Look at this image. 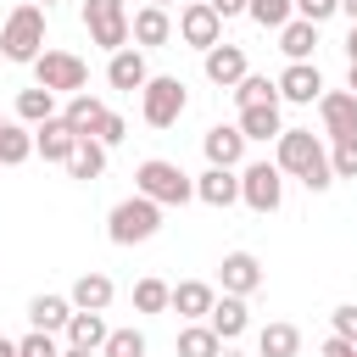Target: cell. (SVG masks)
Segmentation results:
<instances>
[{"label":"cell","instance_id":"74e56055","mask_svg":"<svg viewBox=\"0 0 357 357\" xmlns=\"http://www.w3.org/2000/svg\"><path fill=\"white\" fill-rule=\"evenodd\" d=\"M123 134H128V123H123V117H117V112H112V106H106V117H100V128H95V139H100V145H106V151H112V145H117V139H123Z\"/></svg>","mask_w":357,"mask_h":357},{"label":"cell","instance_id":"6da1fadb","mask_svg":"<svg viewBox=\"0 0 357 357\" xmlns=\"http://www.w3.org/2000/svg\"><path fill=\"white\" fill-rule=\"evenodd\" d=\"M273 162L290 173V178H301L312 195L318 190H329L335 184V167H329V151L312 139V128H284L279 139H273Z\"/></svg>","mask_w":357,"mask_h":357},{"label":"cell","instance_id":"7bdbcfd3","mask_svg":"<svg viewBox=\"0 0 357 357\" xmlns=\"http://www.w3.org/2000/svg\"><path fill=\"white\" fill-rule=\"evenodd\" d=\"M346 56L357 61V22H351V33H346Z\"/></svg>","mask_w":357,"mask_h":357},{"label":"cell","instance_id":"bcb514c9","mask_svg":"<svg viewBox=\"0 0 357 357\" xmlns=\"http://www.w3.org/2000/svg\"><path fill=\"white\" fill-rule=\"evenodd\" d=\"M61 357H95V351H84V346H67V351H61Z\"/></svg>","mask_w":357,"mask_h":357},{"label":"cell","instance_id":"d4e9b609","mask_svg":"<svg viewBox=\"0 0 357 357\" xmlns=\"http://www.w3.org/2000/svg\"><path fill=\"white\" fill-rule=\"evenodd\" d=\"M45 117H56V89H45V84H33V89H17V123L39 128Z\"/></svg>","mask_w":357,"mask_h":357},{"label":"cell","instance_id":"d590c367","mask_svg":"<svg viewBox=\"0 0 357 357\" xmlns=\"http://www.w3.org/2000/svg\"><path fill=\"white\" fill-rule=\"evenodd\" d=\"M329 167H335V178H357V139H335Z\"/></svg>","mask_w":357,"mask_h":357},{"label":"cell","instance_id":"cb8c5ba5","mask_svg":"<svg viewBox=\"0 0 357 357\" xmlns=\"http://www.w3.org/2000/svg\"><path fill=\"white\" fill-rule=\"evenodd\" d=\"M312 45H318V22H307V17H290V22L279 28V50H284L290 61H307V56H312Z\"/></svg>","mask_w":357,"mask_h":357},{"label":"cell","instance_id":"ab89813d","mask_svg":"<svg viewBox=\"0 0 357 357\" xmlns=\"http://www.w3.org/2000/svg\"><path fill=\"white\" fill-rule=\"evenodd\" d=\"M335 11H340V0H296V17H307V22H324Z\"/></svg>","mask_w":357,"mask_h":357},{"label":"cell","instance_id":"f907efd6","mask_svg":"<svg viewBox=\"0 0 357 357\" xmlns=\"http://www.w3.org/2000/svg\"><path fill=\"white\" fill-rule=\"evenodd\" d=\"M33 6H56V0H33Z\"/></svg>","mask_w":357,"mask_h":357},{"label":"cell","instance_id":"9c48e42d","mask_svg":"<svg viewBox=\"0 0 357 357\" xmlns=\"http://www.w3.org/2000/svg\"><path fill=\"white\" fill-rule=\"evenodd\" d=\"M178 39L195 45L201 56H206L212 45H223V17L212 11V0H190V6L178 11Z\"/></svg>","mask_w":357,"mask_h":357},{"label":"cell","instance_id":"5bb4252c","mask_svg":"<svg viewBox=\"0 0 357 357\" xmlns=\"http://www.w3.org/2000/svg\"><path fill=\"white\" fill-rule=\"evenodd\" d=\"M201 151H206L212 167H240V156H245V134H240V123H218V128H206Z\"/></svg>","mask_w":357,"mask_h":357},{"label":"cell","instance_id":"7c38bea8","mask_svg":"<svg viewBox=\"0 0 357 357\" xmlns=\"http://www.w3.org/2000/svg\"><path fill=\"white\" fill-rule=\"evenodd\" d=\"M128 33H134V45H139V50L167 45V39H173V17H167V6H139V11L128 17Z\"/></svg>","mask_w":357,"mask_h":357},{"label":"cell","instance_id":"484cf974","mask_svg":"<svg viewBox=\"0 0 357 357\" xmlns=\"http://www.w3.org/2000/svg\"><path fill=\"white\" fill-rule=\"evenodd\" d=\"M296 351H301V329L296 324H262L257 357H296Z\"/></svg>","mask_w":357,"mask_h":357},{"label":"cell","instance_id":"277c9868","mask_svg":"<svg viewBox=\"0 0 357 357\" xmlns=\"http://www.w3.org/2000/svg\"><path fill=\"white\" fill-rule=\"evenodd\" d=\"M162 229V206L151 201V195H128V201H117L112 206V218H106V234H112V245H139V240H151Z\"/></svg>","mask_w":357,"mask_h":357},{"label":"cell","instance_id":"2e32d148","mask_svg":"<svg viewBox=\"0 0 357 357\" xmlns=\"http://www.w3.org/2000/svg\"><path fill=\"white\" fill-rule=\"evenodd\" d=\"M145 78H151V67H145V56L139 50H112V61H106V84L112 89H123V95H134V89H145Z\"/></svg>","mask_w":357,"mask_h":357},{"label":"cell","instance_id":"ffe728a7","mask_svg":"<svg viewBox=\"0 0 357 357\" xmlns=\"http://www.w3.org/2000/svg\"><path fill=\"white\" fill-rule=\"evenodd\" d=\"M212 301H218V290H212L206 279H184V284H173V312L190 318V324H201V318L212 312Z\"/></svg>","mask_w":357,"mask_h":357},{"label":"cell","instance_id":"d6986e66","mask_svg":"<svg viewBox=\"0 0 357 357\" xmlns=\"http://www.w3.org/2000/svg\"><path fill=\"white\" fill-rule=\"evenodd\" d=\"M195 201H206V206H234V201H240V173H234V167H206V173L195 178Z\"/></svg>","mask_w":357,"mask_h":357},{"label":"cell","instance_id":"1f68e13d","mask_svg":"<svg viewBox=\"0 0 357 357\" xmlns=\"http://www.w3.org/2000/svg\"><path fill=\"white\" fill-rule=\"evenodd\" d=\"M218 351H223V340H218L212 324H190V329H178V357H218Z\"/></svg>","mask_w":357,"mask_h":357},{"label":"cell","instance_id":"4fadbf2b","mask_svg":"<svg viewBox=\"0 0 357 357\" xmlns=\"http://www.w3.org/2000/svg\"><path fill=\"white\" fill-rule=\"evenodd\" d=\"M318 95H324V78H318V67H312V61H290V67L279 73V100L312 106Z\"/></svg>","mask_w":357,"mask_h":357},{"label":"cell","instance_id":"7a4b0ae2","mask_svg":"<svg viewBox=\"0 0 357 357\" xmlns=\"http://www.w3.org/2000/svg\"><path fill=\"white\" fill-rule=\"evenodd\" d=\"M0 56H6V61H28V67L45 56V6L22 0V6L6 17V28H0Z\"/></svg>","mask_w":357,"mask_h":357},{"label":"cell","instance_id":"83f0119b","mask_svg":"<svg viewBox=\"0 0 357 357\" xmlns=\"http://www.w3.org/2000/svg\"><path fill=\"white\" fill-rule=\"evenodd\" d=\"M240 134H245V139H279V134H284L279 106H240Z\"/></svg>","mask_w":357,"mask_h":357},{"label":"cell","instance_id":"8d00e7d4","mask_svg":"<svg viewBox=\"0 0 357 357\" xmlns=\"http://www.w3.org/2000/svg\"><path fill=\"white\" fill-rule=\"evenodd\" d=\"M17 351H22V357H61V351H56V335H45V329H28V335L17 340Z\"/></svg>","mask_w":357,"mask_h":357},{"label":"cell","instance_id":"7402d4cb","mask_svg":"<svg viewBox=\"0 0 357 357\" xmlns=\"http://www.w3.org/2000/svg\"><path fill=\"white\" fill-rule=\"evenodd\" d=\"M106 318L100 312H89V307H73V318H67V346H84V351H100L106 346Z\"/></svg>","mask_w":357,"mask_h":357},{"label":"cell","instance_id":"3957f363","mask_svg":"<svg viewBox=\"0 0 357 357\" xmlns=\"http://www.w3.org/2000/svg\"><path fill=\"white\" fill-rule=\"evenodd\" d=\"M134 190L151 195L156 206H184V201H195V178H190L178 162H167V156L139 162V167H134Z\"/></svg>","mask_w":357,"mask_h":357},{"label":"cell","instance_id":"f35d334b","mask_svg":"<svg viewBox=\"0 0 357 357\" xmlns=\"http://www.w3.org/2000/svg\"><path fill=\"white\" fill-rule=\"evenodd\" d=\"M329 329H335V335H346V340H357V307H351V301H346V307H335V312H329Z\"/></svg>","mask_w":357,"mask_h":357},{"label":"cell","instance_id":"836d02e7","mask_svg":"<svg viewBox=\"0 0 357 357\" xmlns=\"http://www.w3.org/2000/svg\"><path fill=\"white\" fill-rule=\"evenodd\" d=\"M251 22H262V28H284L290 17H296V0H251V11H245Z\"/></svg>","mask_w":357,"mask_h":357},{"label":"cell","instance_id":"44dd1931","mask_svg":"<svg viewBox=\"0 0 357 357\" xmlns=\"http://www.w3.org/2000/svg\"><path fill=\"white\" fill-rule=\"evenodd\" d=\"M67 318H73V296H33L28 301V324L45 335H67Z\"/></svg>","mask_w":357,"mask_h":357},{"label":"cell","instance_id":"9a60e30c","mask_svg":"<svg viewBox=\"0 0 357 357\" xmlns=\"http://www.w3.org/2000/svg\"><path fill=\"white\" fill-rule=\"evenodd\" d=\"M218 279H223L229 296H251V290L262 284V262H257L251 251H229V257L218 262Z\"/></svg>","mask_w":357,"mask_h":357},{"label":"cell","instance_id":"c3c4849f","mask_svg":"<svg viewBox=\"0 0 357 357\" xmlns=\"http://www.w3.org/2000/svg\"><path fill=\"white\" fill-rule=\"evenodd\" d=\"M145 6H173V0H145Z\"/></svg>","mask_w":357,"mask_h":357},{"label":"cell","instance_id":"60d3db41","mask_svg":"<svg viewBox=\"0 0 357 357\" xmlns=\"http://www.w3.org/2000/svg\"><path fill=\"white\" fill-rule=\"evenodd\" d=\"M318 357H357V340H346V335H329Z\"/></svg>","mask_w":357,"mask_h":357},{"label":"cell","instance_id":"4dcf8cb0","mask_svg":"<svg viewBox=\"0 0 357 357\" xmlns=\"http://www.w3.org/2000/svg\"><path fill=\"white\" fill-rule=\"evenodd\" d=\"M234 100H240V106H279V78L245 73V78L234 84Z\"/></svg>","mask_w":357,"mask_h":357},{"label":"cell","instance_id":"ee69618b","mask_svg":"<svg viewBox=\"0 0 357 357\" xmlns=\"http://www.w3.org/2000/svg\"><path fill=\"white\" fill-rule=\"evenodd\" d=\"M0 357H22V351H17V340H6V335H0Z\"/></svg>","mask_w":357,"mask_h":357},{"label":"cell","instance_id":"f6af8a7d","mask_svg":"<svg viewBox=\"0 0 357 357\" xmlns=\"http://www.w3.org/2000/svg\"><path fill=\"white\" fill-rule=\"evenodd\" d=\"M346 89H351V95H357V61H351V73H346Z\"/></svg>","mask_w":357,"mask_h":357},{"label":"cell","instance_id":"7dc6e473","mask_svg":"<svg viewBox=\"0 0 357 357\" xmlns=\"http://www.w3.org/2000/svg\"><path fill=\"white\" fill-rule=\"evenodd\" d=\"M340 11H346V17H351V22H357V0H340Z\"/></svg>","mask_w":357,"mask_h":357},{"label":"cell","instance_id":"603a6c76","mask_svg":"<svg viewBox=\"0 0 357 357\" xmlns=\"http://www.w3.org/2000/svg\"><path fill=\"white\" fill-rule=\"evenodd\" d=\"M67 173H73V178H100V173H106V145H100L95 134H78V145H73V156H67Z\"/></svg>","mask_w":357,"mask_h":357},{"label":"cell","instance_id":"e0dca14e","mask_svg":"<svg viewBox=\"0 0 357 357\" xmlns=\"http://www.w3.org/2000/svg\"><path fill=\"white\" fill-rule=\"evenodd\" d=\"M206 324L218 329V340H240V335L251 329V312H245V296H229V290H223V296L212 301V312H206Z\"/></svg>","mask_w":357,"mask_h":357},{"label":"cell","instance_id":"52a82bcc","mask_svg":"<svg viewBox=\"0 0 357 357\" xmlns=\"http://www.w3.org/2000/svg\"><path fill=\"white\" fill-rule=\"evenodd\" d=\"M84 28H89V39L112 56V50H123L134 33H128V6L123 0H84Z\"/></svg>","mask_w":357,"mask_h":357},{"label":"cell","instance_id":"8992f818","mask_svg":"<svg viewBox=\"0 0 357 357\" xmlns=\"http://www.w3.org/2000/svg\"><path fill=\"white\" fill-rule=\"evenodd\" d=\"M240 201L251 212H279V201H284V167L279 162H245L240 167Z\"/></svg>","mask_w":357,"mask_h":357},{"label":"cell","instance_id":"f1b7e54d","mask_svg":"<svg viewBox=\"0 0 357 357\" xmlns=\"http://www.w3.org/2000/svg\"><path fill=\"white\" fill-rule=\"evenodd\" d=\"M112 296H117V284H112L106 273H84V279L73 284V307H89V312H106Z\"/></svg>","mask_w":357,"mask_h":357},{"label":"cell","instance_id":"681fc988","mask_svg":"<svg viewBox=\"0 0 357 357\" xmlns=\"http://www.w3.org/2000/svg\"><path fill=\"white\" fill-rule=\"evenodd\" d=\"M218 357H240V351H218Z\"/></svg>","mask_w":357,"mask_h":357},{"label":"cell","instance_id":"b9f144b4","mask_svg":"<svg viewBox=\"0 0 357 357\" xmlns=\"http://www.w3.org/2000/svg\"><path fill=\"white\" fill-rule=\"evenodd\" d=\"M212 11L229 22V17H245V11H251V0H212Z\"/></svg>","mask_w":357,"mask_h":357},{"label":"cell","instance_id":"d6a6232c","mask_svg":"<svg viewBox=\"0 0 357 357\" xmlns=\"http://www.w3.org/2000/svg\"><path fill=\"white\" fill-rule=\"evenodd\" d=\"M167 307H173V284H162V279L134 284V312H167Z\"/></svg>","mask_w":357,"mask_h":357},{"label":"cell","instance_id":"e575fe53","mask_svg":"<svg viewBox=\"0 0 357 357\" xmlns=\"http://www.w3.org/2000/svg\"><path fill=\"white\" fill-rule=\"evenodd\" d=\"M100 357H145V335L139 329H112L106 346H100Z\"/></svg>","mask_w":357,"mask_h":357},{"label":"cell","instance_id":"816d5d0a","mask_svg":"<svg viewBox=\"0 0 357 357\" xmlns=\"http://www.w3.org/2000/svg\"><path fill=\"white\" fill-rule=\"evenodd\" d=\"M0 128H6V117H0Z\"/></svg>","mask_w":357,"mask_h":357},{"label":"cell","instance_id":"5b68a950","mask_svg":"<svg viewBox=\"0 0 357 357\" xmlns=\"http://www.w3.org/2000/svg\"><path fill=\"white\" fill-rule=\"evenodd\" d=\"M184 106H190L184 78H173V73H151V78H145V89H139V112H145L151 128H173V123L184 117Z\"/></svg>","mask_w":357,"mask_h":357},{"label":"cell","instance_id":"f546056e","mask_svg":"<svg viewBox=\"0 0 357 357\" xmlns=\"http://www.w3.org/2000/svg\"><path fill=\"white\" fill-rule=\"evenodd\" d=\"M28 156H33V128L28 123H6L0 128V162L6 167H22Z\"/></svg>","mask_w":357,"mask_h":357},{"label":"cell","instance_id":"4316f807","mask_svg":"<svg viewBox=\"0 0 357 357\" xmlns=\"http://www.w3.org/2000/svg\"><path fill=\"white\" fill-rule=\"evenodd\" d=\"M61 117L78 128V134H95L100 128V117H106V106L89 95V89H78V95H67V106H61Z\"/></svg>","mask_w":357,"mask_h":357},{"label":"cell","instance_id":"ba28073f","mask_svg":"<svg viewBox=\"0 0 357 357\" xmlns=\"http://www.w3.org/2000/svg\"><path fill=\"white\" fill-rule=\"evenodd\" d=\"M33 84H45V89H56V95H78V89L89 84V67H84V56H73V50H45V56L33 61Z\"/></svg>","mask_w":357,"mask_h":357},{"label":"cell","instance_id":"30bf717a","mask_svg":"<svg viewBox=\"0 0 357 357\" xmlns=\"http://www.w3.org/2000/svg\"><path fill=\"white\" fill-rule=\"evenodd\" d=\"M318 117L329 139H357V95L351 89H324L318 95Z\"/></svg>","mask_w":357,"mask_h":357},{"label":"cell","instance_id":"ac0fdd59","mask_svg":"<svg viewBox=\"0 0 357 357\" xmlns=\"http://www.w3.org/2000/svg\"><path fill=\"white\" fill-rule=\"evenodd\" d=\"M201 67H206V78H212L218 89H234V84L245 78V50H240V45H212Z\"/></svg>","mask_w":357,"mask_h":357},{"label":"cell","instance_id":"8fae6325","mask_svg":"<svg viewBox=\"0 0 357 357\" xmlns=\"http://www.w3.org/2000/svg\"><path fill=\"white\" fill-rule=\"evenodd\" d=\"M73 145H78V128L56 112V117H45L39 128H33V151L45 156V162H67L73 156Z\"/></svg>","mask_w":357,"mask_h":357}]
</instances>
